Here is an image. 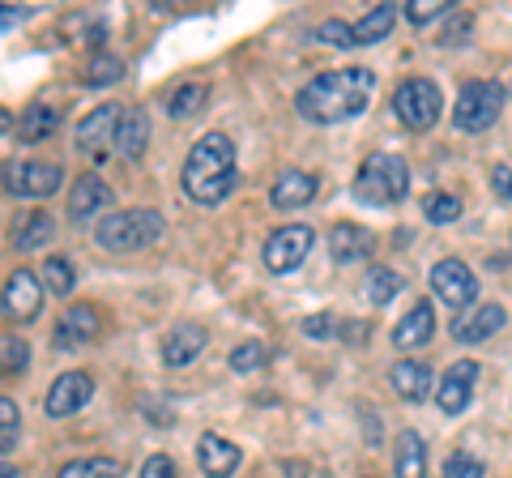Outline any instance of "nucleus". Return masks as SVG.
Listing matches in <instances>:
<instances>
[{"label": "nucleus", "mask_w": 512, "mask_h": 478, "mask_svg": "<svg viewBox=\"0 0 512 478\" xmlns=\"http://www.w3.org/2000/svg\"><path fill=\"white\" fill-rule=\"evenodd\" d=\"M376 90L372 69H325L295 94V111L308 124H342L367 111Z\"/></svg>", "instance_id": "nucleus-1"}, {"label": "nucleus", "mask_w": 512, "mask_h": 478, "mask_svg": "<svg viewBox=\"0 0 512 478\" xmlns=\"http://www.w3.org/2000/svg\"><path fill=\"white\" fill-rule=\"evenodd\" d=\"M184 193L197 201V205H222L235 184H239V171H235V141L227 133H205L192 141V150L184 158V175H180Z\"/></svg>", "instance_id": "nucleus-2"}, {"label": "nucleus", "mask_w": 512, "mask_h": 478, "mask_svg": "<svg viewBox=\"0 0 512 478\" xmlns=\"http://www.w3.org/2000/svg\"><path fill=\"white\" fill-rule=\"evenodd\" d=\"M410 193V167L402 154L376 150L359 163L355 175V201L372 205V210H389V205H402Z\"/></svg>", "instance_id": "nucleus-3"}, {"label": "nucleus", "mask_w": 512, "mask_h": 478, "mask_svg": "<svg viewBox=\"0 0 512 478\" xmlns=\"http://www.w3.org/2000/svg\"><path fill=\"white\" fill-rule=\"evenodd\" d=\"M158 235H163V214L150 210V205L111 210L99 227H94V239H99L107 252H141V248H150Z\"/></svg>", "instance_id": "nucleus-4"}, {"label": "nucleus", "mask_w": 512, "mask_h": 478, "mask_svg": "<svg viewBox=\"0 0 512 478\" xmlns=\"http://www.w3.org/2000/svg\"><path fill=\"white\" fill-rule=\"evenodd\" d=\"M500 111H504V86L474 77V82H461V90H457L453 124L461 133H487L491 124L500 120Z\"/></svg>", "instance_id": "nucleus-5"}, {"label": "nucleus", "mask_w": 512, "mask_h": 478, "mask_svg": "<svg viewBox=\"0 0 512 478\" xmlns=\"http://www.w3.org/2000/svg\"><path fill=\"white\" fill-rule=\"evenodd\" d=\"M440 111H444L440 86L427 82V77H406V82L393 90V116L414 133H427L431 124L440 120Z\"/></svg>", "instance_id": "nucleus-6"}, {"label": "nucleus", "mask_w": 512, "mask_h": 478, "mask_svg": "<svg viewBox=\"0 0 512 478\" xmlns=\"http://www.w3.org/2000/svg\"><path fill=\"white\" fill-rule=\"evenodd\" d=\"M312 244H316L312 227H303V222H286V227H278L261 244V261H265L269 274H291V269H299L303 261H308Z\"/></svg>", "instance_id": "nucleus-7"}, {"label": "nucleus", "mask_w": 512, "mask_h": 478, "mask_svg": "<svg viewBox=\"0 0 512 478\" xmlns=\"http://www.w3.org/2000/svg\"><path fill=\"white\" fill-rule=\"evenodd\" d=\"M64 184V167L47 163V158H26V163H5V188L13 197L43 201Z\"/></svg>", "instance_id": "nucleus-8"}, {"label": "nucleus", "mask_w": 512, "mask_h": 478, "mask_svg": "<svg viewBox=\"0 0 512 478\" xmlns=\"http://www.w3.org/2000/svg\"><path fill=\"white\" fill-rule=\"evenodd\" d=\"M431 291H436L444 304L461 316V312L474 308V299H478V278H474V269L461 261V257H444V261L431 265Z\"/></svg>", "instance_id": "nucleus-9"}, {"label": "nucleus", "mask_w": 512, "mask_h": 478, "mask_svg": "<svg viewBox=\"0 0 512 478\" xmlns=\"http://www.w3.org/2000/svg\"><path fill=\"white\" fill-rule=\"evenodd\" d=\"M120 120H124V107L116 103H103V107H94L90 116L77 124V141L73 146L82 150L86 158H103L107 150H116V133H120Z\"/></svg>", "instance_id": "nucleus-10"}, {"label": "nucleus", "mask_w": 512, "mask_h": 478, "mask_svg": "<svg viewBox=\"0 0 512 478\" xmlns=\"http://www.w3.org/2000/svg\"><path fill=\"white\" fill-rule=\"evenodd\" d=\"M103 333V312L94 304H73L60 312V321L52 329V346L56 350H86L90 342H99Z\"/></svg>", "instance_id": "nucleus-11"}, {"label": "nucleus", "mask_w": 512, "mask_h": 478, "mask_svg": "<svg viewBox=\"0 0 512 478\" xmlns=\"http://www.w3.org/2000/svg\"><path fill=\"white\" fill-rule=\"evenodd\" d=\"M5 316L9 321H39V312H43V282L35 269H13V274L5 278Z\"/></svg>", "instance_id": "nucleus-12"}, {"label": "nucleus", "mask_w": 512, "mask_h": 478, "mask_svg": "<svg viewBox=\"0 0 512 478\" xmlns=\"http://www.w3.org/2000/svg\"><path fill=\"white\" fill-rule=\"evenodd\" d=\"M90 397H94V376L90 372H64V376L52 380V389H47L43 410H47V419H69V414L82 410Z\"/></svg>", "instance_id": "nucleus-13"}, {"label": "nucleus", "mask_w": 512, "mask_h": 478, "mask_svg": "<svg viewBox=\"0 0 512 478\" xmlns=\"http://www.w3.org/2000/svg\"><path fill=\"white\" fill-rule=\"evenodd\" d=\"M504 321H508V312H504L500 304H478V308H470V312L453 316V325H448V333H453V342L474 346V342L495 338V333L504 329Z\"/></svg>", "instance_id": "nucleus-14"}, {"label": "nucleus", "mask_w": 512, "mask_h": 478, "mask_svg": "<svg viewBox=\"0 0 512 478\" xmlns=\"http://www.w3.org/2000/svg\"><path fill=\"white\" fill-rule=\"evenodd\" d=\"M474 380H478V363L474 359H457V363H448V372L440 376V385H436V402L444 414H461L470 406V397H474Z\"/></svg>", "instance_id": "nucleus-15"}, {"label": "nucleus", "mask_w": 512, "mask_h": 478, "mask_svg": "<svg viewBox=\"0 0 512 478\" xmlns=\"http://www.w3.org/2000/svg\"><path fill=\"white\" fill-rule=\"evenodd\" d=\"M205 346H210V329H205L201 321H180L163 338V350H158V355H163L167 368H188Z\"/></svg>", "instance_id": "nucleus-16"}, {"label": "nucleus", "mask_w": 512, "mask_h": 478, "mask_svg": "<svg viewBox=\"0 0 512 478\" xmlns=\"http://www.w3.org/2000/svg\"><path fill=\"white\" fill-rule=\"evenodd\" d=\"M111 205H116V193H111L107 180H99V175H77V184L69 188V218L73 222H86L99 210H111Z\"/></svg>", "instance_id": "nucleus-17"}, {"label": "nucleus", "mask_w": 512, "mask_h": 478, "mask_svg": "<svg viewBox=\"0 0 512 478\" xmlns=\"http://www.w3.org/2000/svg\"><path fill=\"white\" fill-rule=\"evenodd\" d=\"M376 248V235L359 227V222H333L329 227V252L338 265H355V261H367Z\"/></svg>", "instance_id": "nucleus-18"}, {"label": "nucleus", "mask_w": 512, "mask_h": 478, "mask_svg": "<svg viewBox=\"0 0 512 478\" xmlns=\"http://www.w3.org/2000/svg\"><path fill=\"white\" fill-rule=\"evenodd\" d=\"M431 338H436V308H431V299H419V304L393 325V346L397 350H419Z\"/></svg>", "instance_id": "nucleus-19"}, {"label": "nucleus", "mask_w": 512, "mask_h": 478, "mask_svg": "<svg viewBox=\"0 0 512 478\" xmlns=\"http://www.w3.org/2000/svg\"><path fill=\"white\" fill-rule=\"evenodd\" d=\"M239 457L244 453H239L231 440H222L218 432H205L197 440V466L205 478H231L239 470Z\"/></svg>", "instance_id": "nucleus-20"}, {"label": "nucleus", "mask_w": 512, "mask_h": 478, "mask_svg": "<svg viewBox=\"0 0 512 478\" xmlns=\"http://www.w3.org/2000/svg\"><path fill=\"white\" fill-rule=\"evenodd\" d=\"M389 385L397 397H406V402H423V397L440 385L436 376H431L427 363L419 359H402V363H393V372H389Z\"/></svg>", "instance_id": "nucleus-21"}, {"label": "nucleus", "mask_w": 512, "mask_h": 478, "mask_svg": "<svg viewBox=\"0 0 512 478\" xmlns=\"http://www.w3.org/2000/svg\"><path fill=\"white\" fill-rule=\"evenodd\" d=\"M316 197V175L312 171H282L274 188H269V201H274V210H299V205H308Z\"/></svg>", "instance_id": "nucleus-22"}, {"label": "nucleus", "mask_w": 512, "mask_h": 478, "mask_svg": "<svg viewBox=\"0 0 512 478\" xmlns=\"http://www.w3.org/2000/svg\"><path fill=\"white\" fill-rule=\"evenodd\" d=\"M393 474L397 478H427V440L406 427L393 440Z\"/></svg>", "instance_id": "nucleus-23"}, {"label": "nucleus", "mask_w": 512, "mask_h": 478, "mask_svg": "<svg viewBox=\"0 0 512 478\" xmlns=\"http://www.w3.org/2000/svg\"><path fill=\"white\" fill-rule=\"evenodd\" d=\"M150 146V116L146 107H124V120H120V133H116V154L137 163Z\"/></svg>", "instance_id": "nucleus-24"}, {"label": "nucleus", "mask_w": 512, "mask_h": 478, "mask_svg": "<svg viewBox=\"0 0 512 478\" xmlns=\"http://www.w3.org/2000/svg\"><path fill=\"white\" fill-rule=\"evenodd\" d=\"M56 239V218L47 210H30L18 227H13V248L18 252H35V248H47Z\"/></svg>", "instance_id": "nucleus-25"}, {"label": "nucleus", "mask_w": 512, "mask_h": 478, "mask_svg": "<svg viewBox=\"0 0 512 478\" xmlns=\"http://www.w3.org/2000/svg\"><path fill=\"white\" fill-rule=\"evenodd\" d=\"M56 124H60V111H56V107L30 103V107L22 111V120H18V137L26 141V146H39V141H52Z\"/></svg>", "instance_id": "nucleus-26"}, {"label": "nucleus", "mask_w": 512, "mask_h": 478, "mask_svg": "<svg viewBox=\"0 0 512 478\" xmlns=\"http://www.w3.org/2000/svg\"><path fill=\"white\" fill-rule=\"evenodd\" d=\"M393 26H397V5H376V9H367L363 18L355 22L359 47H367V43H380V39H389V35H393Z\"/></svg>", "instance_id": "nucleus-27"}, {"label": "nucleus", "mask_w": 512, "mask_h": 478, "mask_svg": "<svg viewBox=\"0 0 512 478\" xmlns=\"http://www.w3.org/2000/svg\"><path fill=\"white\" fill-rule=\"evenodd\" d=\"M56 478H124V466L116 457H73L56 470Z\"/></svg>", "instance_id": "nucleus-28"}, {"label": "nucleus", "mask_w": 512, "mask_h": 478, "mask_svg": "<svg viewBox=\"0 0 512 478\" xmlns=\"http://www.w3.org/2000/svg\"><path fill=\"white\" fill-rule=\"evenodd\" d=\"M120 77H124V60H120V56H111V52H99L94 60H86V69H82V86L103 90V86H116Z\"/></svg>", "instance_id": "nucleus-29"}, {"label": "nucleus", "mask_w": 512, "mask_h": 478, "mask_svg": "<svg viewBox=\"0 0 512 478\" xmlns=\"http://www.w3.org/2000/svg\"><path fill=\"white\" fill-rule=\"evenodd\" d=\"M205 99H210V86H205V82H184L180 90L171 94L167 116H171V120H188V116H197V111L205 107Z\"/></svg>", "instance_id": "nucleus-30"}, {"label": "nucleus", "mask_w": 512, "mask_h": 478, "mask_svg": "<svg viewBox=\"0 0 512 478\" xmlns=\"http://www.w3.org/2000/svg\"><path fill=\"white\" fill-rule=\"evenodd\" d=\"M397 295H402V274H393V269L376 265L372 274H367V299H372L376 308H384V304H393Z\"/></svg>", "instance_id": "nucleus-31"}, {"label": "nucleus", "mask_w": 512, "mask_h": 478, "mask_svg": "<svg viewBox=\"0 0 512 478\" xmlns=\"http://www.w3.org/2000/svg\"><path fill=\"white\" fill-rule=\"evenodd\" d=\"M43 286H47L52 295H73V286H77L73 265L64 261V257H47V261H43Z\"/></svg>", "instance_id": "nucleus-32"}, {"label": "nucleus", "mask_w": 512, "mask_h": 478, "mask_svg": "<svg viewBox=\"0 0 512 478\" xmlns=\"http://www.w3.org/2000/svg\"><path fill=\"white\" fill-rule=\"evenodd\" d=\"M423 214H427V222H436V227H448V222L461 218V197L457 193H431L423 201Z\"/></svg>", "instance_id": "nucleus-33"}, {"label": "nucleus", "mask_w": 512, "mask_h": 478, "mask_svg": "<svg viewBox=\"0 0 512 478\" xmlns=\"http://www.w3.org/2000/svg\"><path fill=\"white\" fill-rule=\"evenodd\" d=\"M18 432H22V410L13 397H0V449L13 453L18 449Z\"/></svg>", "instance_id": "nucleus-34"}, {"label": "nucleus", "mask_w": 512, "mask_h": 478, "mask_svg": "<svg viewBox=\"0 0 512 478\" xmlns=\"http://www.w3.org/2000/svg\"><path fill=\"white\" fill-rule=\"evenodd\" d=\"M269 363V346L265 342H239L231 350V368L235 372H261Z\"/></svg>", "instance_id": "nucleus-35"}, {"label": "nucleus", "mask_w": 512, "mask_h": 478, "mask_svg": "<svg viewBox=\"0 0 512 478\" xmlns=\"http://www.w3.org/2000/svg\"><path fill=\"white\" fill-rule=\"evenodd\" d=\"M444 478H487V461L461 449L444 461Z\"/></svg>", "instance_id": "nucleus-36"}, {"label": "nucleus", "mask_w": 512, "mask_h": 478, "mask_svg": "<svg viewBox=\"0 0 512 478\" xmlns=\"http://www.w3.org/2000/svg\"><path fill=\"white\" fill-rule=\"evenodd\" d=\"M316 39H320V43H329V47H359L355 26H350V22H342V18H329V22H320V26H316Z\"/></svg>", "instance_id": "nucleus-37"}, {"label": "nucleus", "mask_w": 512, "mask_h": 478, "mask_svg": "<svg viewBox=\"0 0 512 478\" xmlns=\"http://www.w3.org/2000/svg\"><path fill=\"white\" fill-rule=\"evenodd\" d=\"M444 13H453V0H406V18L414 26H427V22L444 18Z\"/></svg>", "instance_id": "nucleus-38"}, {"label": "nucleus", "mask_w": 512, "mask_h": 478, "mask_svg": "<svg viewBox=\"0 0 512 478\" xmlns=\"http://www.w3.org/2000/svg\"><path fill=\"white\" fill-rule=\"evenodd\" d=\"M0 355H5V376H18V372H26V363H30V346L9 333V338L0 342Z\"/></svg>", "instance_id": "nucleus-39"}, {"label": "nucleus", "mask_w": 512, "mask_h": 478, "mask_svg": "<svg viewBox=\"0 0 512 478\" xmlns=\"http://www.w3.org/2000/svg\"><path fill=\"white\" fill-rule=\"evenodd\" d=\"M141 478H180V474H175V461L167 453H154L141 461Z\"/></svg>", "instance_id": "nucleus-40"}, {"label": "nucleus", "mask_w": 512, "mask_h": 478, "mask_svg": "<svg viewBox=\"0 0 512 478\" xmlns=\"http://www.w3.org/2000/svg\"><path fill=\"white\" fill-rule=\"evenodd\" d=\"M303 333H308V338H329L333 316H303Z\"/></svg>", "instance_id": "nucleus-41"}, {"label": "nucleus", "mask_w": 512, "mask_h": 478, "mask_svg": "<svg viewBox=\"0 0 512 478\" xmlns=\"http://www.w3.org/2000/svg\"><path fill=\"white\" fill-rule=\"evenodd\" d=\"M491 188H495V197L512 201V167H495L491 171Z\"/></svg>", "instance_id": "nucleus-42"}, {"label": "nucleus", "mask_w": 512, "mask_h": 478, "mask_svg": "<svg viewBox=\"0 0 512 478\" xmlns=\"http://www.w3.org/2000/svg\"><path fill=\"white\" fill-rule=\"evenodd\" d=\"M466 35H470V13H461V18H453V26L444 30L440 43H466Z\"/></svg>", "instance_id": "nucleus-43"}, {"label": "nucleus", "mask_w": 512, "mask_h": 478, "mask_svg": "<svg viewBox=\"0 0 512 478\" xmlns=\"http://www.w3.org/2000/svg\"><path fill=\"white\" fill-rule=\"evenodd\" d=\"M367 478H372V474H367Z\"/></svg>", "instance_id": "nucleus-44"}]
</instances>
